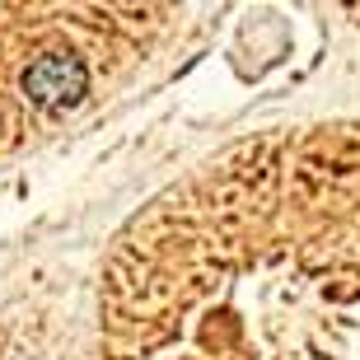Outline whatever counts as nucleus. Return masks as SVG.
<instances>
[{
  "label": "nucleus",
  "instance_id": "obj_1",
  "mask_svg": "<svg viewBox=\"0 0 360 360\" xmlns=\"http://www.w3.org/2000/svg\"><path fill=\"white\" fill-rule=\"evenodd\" d=\"M84 89H89V75H84L80 56L52 52V56H38V61L24 70V94L33 98V103H42V108H70V103H80Z\"/></svg>",
  "mask_w": 360,
  "mask_h": 360
}]
</instances>
